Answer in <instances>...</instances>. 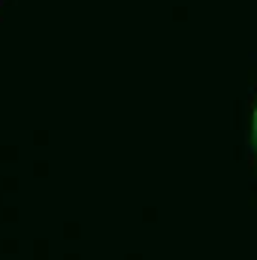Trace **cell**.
I'll list each match as a JSON object with an SVG mask.
<instances>
[{
    "instance_id": "obj_1",
    "label": "cell",
    "mask_w": 257,
    "mask_h": 260,
    "mask_svg": "<svg viewBox=\"0 0 257 260\" xmlns=\"http://www.w3.org/2000/svg\"><path fill=\"white\" fill-rule=\"evenodd\" d=\"M251 148H254V154H257V109H254V130H251Z\"/></svg>"
}]
</instances>
